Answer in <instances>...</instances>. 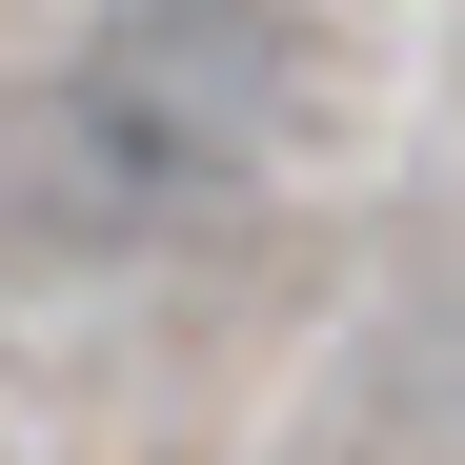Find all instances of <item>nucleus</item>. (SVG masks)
Instances as JSON below:
<instances>
[{
  "instance_id": "nucleus-1",
  "label": "nucleus",
  "mask_w": 465,
  "mask_h": 465,
  "mask_svg": "<svg viewBox=\"0 0 465 465\" xmlns=\"http://www.w3.org/2000/svg\"><path fill=\"white\" fill-rule=\"evenodd\" d=\"M303 122L283 0H102L82 41L0 102V243L21 263H142L203 243Z\"/></svg>"
}]
</instances>
